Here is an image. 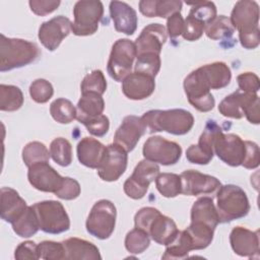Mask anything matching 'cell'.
Segmentation results:
<instances>
[{
    "label": "cell",
    "instance_id": "28",
    "mask_svg": "<svg viewBox=\"0 0 260 260\" xmlns=\"http://www.w3.org/2000/svg\"><path fill=\"white\" fill-rule=\"evenodd\" d=\"M191 221L202 222L215 230L219 218L212 198L200 197L194 202L191 208Z\"/></svg>",
    "mask_w": 260,
    "mask_h": 260
},
{
    "label": "cell",
    "instance_id": "42",
    "mask_svg": "<svg viewBox=\"0 0 260 260\" xmlns=\"http://www.w3.org/2000/svg\"><path fill=\"white\" fill-rule=\"evenodd\" d=\"M107 89V80L102 70H93L86 74L81 81L80 90L82 92H96L104 94Z\"/></svg>",
    "mask_w": 260,
    "mask_h": 260
},
{
    "label": "cell",
    "instance_id": "49",
    "mask_svg": "<svg viewBox=\"0 0 260 260\" xmlns=\"http://www.w3.org/2000/svg\"><path fill=\"white\" fill-rule=\"evenodd\" d=\"M205 24L200 20L188 15L186 19H184V30L182 37L184 40L189 42L197 41L201 38L204 31Z\"/></svg>",
    "mask_w": 260,
    "mask_h": 260
},
{
    "label": "cell",
    "instance_id": "5",
    "mask_svg": "<svg viewBox=\"0 0 260 260\" xmlns=\"http://www.w3.org/2000/svg\"><path fill=\"white\" fill-rule=\"evenodd\" d=\"M116 217L117 210L114 203L107 199H101L91 207L85 222L86 231L96 239H109L115 230Z\"/></svg>",
    "mask_w": 260,
    "mask_h": 260
},
{
    "label": "cell",
    "instance_id": "17",
    "mask_svg": "<svg viewBox=\"0 0 260 260\" xmlns=\"http://www.w3.org/2000/svg\"><path fill=\"white\" fill-rule=\"evenodd\" d=\"M71 21L69 18L58 15L41 24L38 37L42 45L49 51H55L61 42L70 34Z\"/></svg>",
    "mask_w": 260,
    "mask_h": 260
},
{
    "label": "cell",
    "instance_id": "22",
    "mask_svg": "<svg viewBox=\"0 0 260 260\" xmlns=\"http://www.w3.org/2000/svg\"><path fill=\"white\" fill-rule=\"evenodd\" d=\"M110 15L118 32L131 36L136 31L138 17L136 11L127 3L121 1L110 2Z\"/></svg>",
    "mask_w": 260,
    "mask_h": 260
},
{
    "label": "cell",
    "instance_id": "41",
    "mask_svg": "<svg viewBox=\"0 0 260 260\" xmlns=\"http://www.w3.org/2000/svg\"><path fill=\"white\" fill-rule=\"evenodd\" d=\"M125 248L131 254L143 253L150 244L149 235L138 228H134L125 237Z\"/></svg>",
    "mask_w": 260,
    "mask_h": 260
},
{
    "label": "cell",
    "instance_id": "12",
    "mask_svg": "<svg viewBox=\"0 0 260 260\" xmlns=\"http://www.w3.org/2000/svg\"><path fill=\"white\" fill-rule=\"evenodd\" d=\"M213 151L220 160L231 167L242 166L246 155V143L237 134L226 133L222 130L216 135Z\"/></svg>",
    "mask_w": 260,
    "mask_h": 260
},
{
    "label": "cell",
    "instance_id": "52",
    "mask_svg": "<svg viewBox=\"0 0 260 260\" xmlns=\"http://www.w3.org/2000/svg\"><path fill=\"white\" fill-rule=\"evenodd\" d=\"M238 85L241 91L257 93L260 88L259 77L253 72H244L237 76Z\"/></svg>",
    "mask_w": 260,
    "mask_h": 260
},
{
    "label": "cell",
    "instance_id": "35",
    "mask_svg": "<svg viewBox=\"0 0 260 260\" xmlns=\"http://www.w3.org/2000/svg\"><path fill=\"white\" fill-rule=\"evenodd\" d=\"M243 105H244V92L239 89L226 95L219 103L218 111L223 117L241 119L244 117Z\"/></svg>",
    "mask_w": 260,
    "mask_h": 260
},
{
    "label": "cell",
    "instance_id": "32",
    "mask_svg": "<svg viewBox=\"0 0 260 260\" xmlns=\"http://www.w3.org/2000/svg\"><path fill=\"white\" fill-rule=\"evenodd\" d=\"M166 251L161 256L162 259H185L188 257L193 246L186 230L179 231L176 238L166 246Z\"/></svg>",
    "mask_w": 260,
    "mask_h": 260
},
{
    "label": "cell",
    "instance_id": "46",
    "mask_svg": "<svg viewBox=\"0 0 260 260\" xmlns=\"http://www.w3.org/2000/svg\"><path fill=\"white\" fill-rule=\"evenodd\" d=\"M54 94V88L51 82L44 78L36 79L29 86V95L38 104H45Z\"/></svg>",
    "mask_w": 260,
    "mask_h": 260
},
{
    "label": "cell",
    "instance_id": "14",
    "mask_svg": "<svg viewBox=\"0 0 260 260\" xmlns=\"http://www.w3.org/2000/svg\"><path fill=\"white\" fill-rule=\"evenodd\" d=\"M221 131V128L212 120H209L203 132L201 133L198 143L190 145L186 150V158L191 164L207 165L211 161L214 151L213 143L216 135Z\"/></svg>",
    "mask_w": 260,
    "mask_h": 260
},
{
    "label": "cell",
    "instance_id": "10",
    "mask_svg": "<svg viewBox=\"0 0 260 260\" xmlns=\"http://www.w3.org/2000/svg\"><path fill=\"white\" fill-rule=\"evenodd\" d=\"M159 174L157 164L147 159L140 160L135 167L132 175L125 181L123 189L125 194L135 200L145 196L151 182L155 181Z\"/></svg>",
    "mask_w": 260,
    "mask_h": 260
},
{
    "label": "cell",
    "instance_id": "16",
    "mask_svg": "<svg viewBox=\"0 0 260 260\" xmlns=\"http://www.w3.org/2000/svg\"><path fill=\"white\" fill-rule=\"evenodd\" d=\"M180 177L182 184L181 193L187 196L212 194L221 186V183L217 178L202 174L195 170L184 171Z\"/></svg>",
    "mask_w": 260,
    "mask_h": 260
},
{
    "label": "cell",
    "instance_id": "18",
    "mask_svg": "<svg viewBox=\"0 0 260 260\" xmlns=\"http://www.w3.org/2000/svg\"><path fill=\"white\" fill-rule=\"evenodd\" d=\"M168 32L160 23H150L146 25L139 37L134 42L136 47V56L142 54L160 55L162 46L167 42Z\"/></svg>",
    "mask_w": 260,
    "mask_h": 260
},
{
    "label": "cell",
    "instance_id": "20",
    "mask_svg": "<svg viewBox=\"0 0 260 260\" xmlns=\"http://www.w3.org/2000/svg\"><path fill=\"white\" fill-rule=\"evenodd\" d=\"M230 243L233 251L248 258L259 256V231H250L244 226H235L230 234Z\"/></svg>",
    "mask_w": 260,
    "mask_h": 260
},
{
    "label": "cell",
    "instance_id": "54",
    "mask_svg": "<svg viewBox=\"0 0 260 260\" xmlns=\"http://www.w3.org/2000/svg\"><path fill=\"white\" fill-rule=\"evenodd\" d=\"M246 155L245 159L242 162V166L246 169L253 170L258 168L259 162H260V151H259V146L253 142L246 140Z\"/></svg>",
    "mask_w": 260,
    "mask_h": 260
},
{
    "label": "cell",
    "instance_id": "33",
    "mask_svg": "<svg viewBox=\"0 0 260 260\" xmlns=\"http://www.w3.org/2000/svg\"><path fill=\"white\" fill-rule=\"evenodd\" d=\"M186 232L190 237L193 250L205 249L213 240L214 230L202 222L191 221L190 225L186 229Z\"/></svg>",
    "mask_w": 260,
    "mask_h": 260
},
{
    "label": "cell",
    "instance_id": "21",
    "mask_svg": "<svg viewBox=\"0 0 260 260\" xmlns=\"http://www.w3.org/2000/svg\"><path fill=\"white\" fill-rule=\"evenodd\" d=\"M155 89L154 77L134 71L122 81V91L126 98L133 101H141L149 98Z\"/></svg>",
    "mask_w": 260,
    "mask_h": 260
},
{
    "label": "cell",
    "instance_id": "34",
    "mask_svg": "<svg viewBox=\"0 0 260 260\" xmlns=\"http://www.w3.org/2000/svg\"><path fill=\"white\" fill-rule=\"evenodd\" d=\"M23 105V93L15 85H0V110L4 112H14Z\"/></svg>",
    "mask_w": 260,
    "mask_h": 260
},
{
    "label": "cell",
    "instance_id": "39",
    "mask_svg": "<svg viewBox=\"0 0 260 260\" xmlns=\"http://www.w3.org/2000/svg\"><path fill=\"white\" fill-rule=\"evenodd\" d=\"M50 154L53 160L61 167H68L72 162L71 143L63 137H57L50 144Z\"/></svg>",
    "mask_w": 260,
    "mask_h": 260
},
{
    "label": "cell",
    "instance_id": "43",
    "mask_svg": "<svg viewBox=\"0 0 260 260\" xmlns=\"http://www.w3.org/2000/svg\"><path fill=\"white\" fill-rule=\"evenodd\" d=\"M187 4L192 5L188 15L200 20L205 25L216 17V6L211 1H198Z\"/></svg>",
    "mask_w": 260,
    "mask_h": 260
},
{
    "label": "cell",
    "instance_id": "25",
    "mask_svg": "<svg viewBox=\"0 0 260 260\" xmlns=\"http://www.w3.org/2000/svg\"><path fill=\"white\" fill-rule=\"evenodd\" d=\"M147 233L156 244L167 246L176 238L179 230L171 217L159 212L152 220Z\"/></svg>",
    "mask_w": 260,
    "mask_h": 260
},
{
    "label": "cell",
    "instance_id": "56",
    "mask_svg": "<svg viewBox=\"0 0 260 260\" xmlns=\"http://www.w3.org/2000/svg\"><path fill=\"white\" fill-rule=\"evenodd\" d=\"M167 32L171 39H176L181 36L184 30V18L181 12L174 13L167 18Z\"/></svg>",
    "mask_w": 260,
    "mask_h": 260
},
{
    "label": "cell",
    "instance_id": "53",
    "mask_svg": "<svg viewBox=\"0 0 260 260\" xmlns=\"http://www.w3.org/2000/svg\"><path fill=\"white\" fill-rule=\"evenodd\" d=\"M60 3L61 2L59 0H30L28 5L35 14L45 16L55 11L59 7Z\"/></svg>",
    "mask_w": 260,
    "mask_h": 260
},
{
    "label": "cell",
    "instance_id": "51",
    "mask_svg": "<svg viewBox=\"0 0 260 260\" xmlns=\"http://www.w3.org/2000/svg\"><path fill=\"white\" fill-rule=\"evenodd\" d=\"M159 212L160 211L154 207H143L139 209L134 216L135 228L141 229L147 233L149 225Z\"/></svg>",
    "mask_w": 260,
    "mask_h": 260
},
{
    "label": "cell",
    "instance_id": "44",
    "mask_svg": "<svg viewBox=\"0 0 260 260\" xmlns=\"http://www.w3.org/2000/svg\"><path fill=\"white\" fill-rule=\"evenodd\" d=\"M39 259L60 260L66 259V252L63 243L54 241H43L38 244Z\"/></svg>",
    "mask_w": 260,
    "mask_h": 260
},
{
    "label": "cell",
    "instance_id": "11",
    "mask_svg": "<svg viewBox=\"0 0 260 260\" xmlns=\"http://www.w3.org/2000/svg\"><path fill=\"white\" fill-rule=\"evenodd\" d=\"M142 153L147 160L162 166H172L181 158L182 147L177 142L161 136H151L144 142Z\"/></svg>",
    "mask_w": 260,
    "mask_h": 260
},
{
    "label": "cell",
    "instance_id": "6",
    "mask_svg": "<svg viewBox=\"0 0 260 260\" xmlns=\"http://www.w3.org/2000/svg\"><path fill=\"white\" fill-rule=\"evenodd\" d=\"M183 85L188 102L197 111L206 113L214 108L215 100L210 92V84L202 66L192 71L184 79Z\"/></svg>",
    "mask_w": 260,
    "mask_h": 260
},
{
    "label": "cell",
    "instance_id": "40",
    "mask_svg": "<svg viewBox=\"0 0 260 260\" xmlns=\"http://www.w3.org/2000/svg\"><path fill=\"white\" fill-rule=\"evenodd\" d=\"M50 156V151L40 141L28 142L22 149V160L27 168L38 162L49 161Z\"/></svg>",
    "mask_w": 260,
    "mask_h": 260
},
{
    "label": "cell",
    "instance_id": "27",
    "mask_svg": "<svg viewBox=\"0 0 260 260\" xmlns=\"http://www.w3.org/2000/svg\"><path fill=\"white\" fill-rule=\"evenodd\" d=\"M183 2L179 0H142L139 2V10L146 17L169 18L177 12H181Z\"/></svg>",
    "mask_w": 260,
    "mask_h": 260
},
{
    "label": "cell",
    "instance_id": "4",
    "mask_svg": "<svg viewBox=\"0 0 260 260\" xmlns=\"http://www.w3.org/2000/svg\"><path fill=\"white\" fill-rule=\"evenodd\" d=\"M215 207L219 222L225 223L245 217L249 213L250 203L246 192L241 187L228 184L218 188Z\"/></svg>",
    "mask_w": 260,
    "mask_h": 260
},
{
    "label": "cell",
    "instance_id": "9",
    "mask_svg": "<svg viewBox=\"0 0 260 260\" xmlns=\"http://www.w3.org/2000/svg\"><path fill=\"white\" fill-rule=\"evenodd\" d=\"M135 58L136 47L134 42L128 39L117 40L112 46L107 65L109 75L116 81H123L131 73Z\"/></svg>",
    "mask_w": 260,
    "mask_h": 260
},
{
    "label": "cell",
    "instance_id": "36",
    "mask_svg": "<svg viewBox=\"0 0 260 260\" xmlns=\"http://www.w3.org/2000/svg\"><path fill=\"white\" fill-rule=\"evenodd\" d=\"M204 31L209 39L218 41L232 38L235 32V28L228 16L219 15L205 25Z\"/></svg>",
    "mask_w": 260,
    "mask_h": 260
},
{
    "label": "cell",
    "instance_id": "13",
    "mask_svg": "<svg viewBox=\"0 0 260 260\" xmlns=\"http://www.w3.org/2000/svg\"><path fill=\"white\" fill-rule=\"evenodd\" d=\"M128 162L127 151L113 143L106 146L102 162L98 170L99 177L106 182L117 181L126 171Z\"/></svg>",
    "mask_w": 260,
    "mask_h": 260
},
{
    "label": "cell",
    "instance_id": "3",
    "mask_svg": "<svg viewBox=\"0 0 260 260\" xmlns=\"http://www.w3.org/2000/svg\"><path fill=\"white\" fill-rule=\"evenodd\" d=\"M40 56L39 47L29 41L1 35L0 71H10L35 62Z\"/></svg>",
    "mask_w": 260,
    "mask_h": 260
},
{
    "label": "cell",
    "instance_id": "48",
    "mask_svg": "<svg viewBox=\"0 0 260 260\" xmlns=\"http://www.w3.org/2000/svg\"><path fill=\"white\" fill-rule=\"evenodd\" d=\"M244 92V91H243ZM259 96L257 93L244 92V105L243 113L247 120L255 125L260 123V111H259Z\"/></svg>",
    "mask_w": 260,
    "mask_h": 260
},
{
    "label": "cell",
    "instance_id": "2",
    "mask_svg": "<svg viewBox=\"0 0 260 260\" xmlns=\"http://www.w3.org/2000/svg\"><path fill=\"white\" fill-rule=\"evenodd\" d=\"M141 120L148 133L166 131L173 135H185L194 125L193 115L184 109L150 110Z\"/></svg>",
    "mask_w": 260,
    "mask_h": 260
},
{
    "label": "cell",
    "instance_id": "19",
    "mask_svg": "<svg viewBox=\"0 0 260 260\" xmlns=\"http://www.w3.org/2000/svg\"><path fill=\"white\" fill-rule=\"evenodd\" d=\"M146 132L141 117L126 116L114 135V143L123 147L127 152L132 151L141 136Z\"/></svg>",
    "mask_w": 260,
    "mask_h": 260
},
{
    "label": "cell",
    "instance_id": "15",
    "mask_svg": "<svg viewBox=\"0 0 260 260\" xmlns=\"http://www.w3.org/2000/svg\"><path fill=\"white\" fill-rule=\"evenodd\" d=\"M27 179L29 184L39 191L56 193L62 186L64 177H61L49 161L38 162L28 168Z\"/></svg>",
    "mask_w": 260,
    "mask_h": 260
},
{
    "label": "cell",
    "instance_id": "24",
    "mask_svg": "<svg viewBox=\"0 0 260 260\" xmlns=\"http://www.w3.org/2000/svg\"><path fill=\"white\" fill-rule=\"evenodd\" d=\"M105 150L106 146L92 137L82 138L76 147L79 162L90 169H98L100 167Z\"/></svg>",
    "mask_w": 260,
    "mask_h": 260
},
{
    "label": "cell",
    "instance_id": "37",
    "mask_svg": "<svg viewBox=\"0 0 260 260\" xmlns=\"http://www.w3.org/2000/svg\"><path fill=\"white\" fill-rule=\"evenodd\" d=\"M155 186L157 191L167 198H174L182 192L181 177L174 173L158 174L155 179Z\"/></svg>",
    "mask_w": 260,
    "mask_h": 260
},
{
    "label": "cell",
    "instance_id": "29",
    "mask_svg": "<svg viewBox=\"0 0 260 260\" xmlns=\"http://www.w3.org/2000/svg\"><path fill=\"white\" fill-rule=\"evenodd\" d=\"M105 110V101L96 92H82L76 106V120L102 115Z\"/></svg>",
    "mask_w": 260,
    "mask_h": 260
},
{
    "label": "cell",
    "instance_id": "23",
    "mask_svg": "<svg viewBox=\"0 0 260 260\" xmlns=\"http://www.w3.org/2000/svg\"><path fill=\"white\" fill-rule=\"evenodd\" d=\"M0 215L6 222H14L27 208L26 202L18 192L10 187H2L0 191Z\"/></svg>",
    "mask_w": 260,
    "mask_h": 260
},
{
    "label": "cell",
    "instance_id": "30",
    "mask_svg": "<svg viewBox=\"0 0 260 260\" xmlns=\"http://www.w3.org/2000/svg\"><path fill=\"white\" fill-rule=\"evenodd\" d=\"M202 69L208 79L211 89H220L228 86L232 79L230 67L224 62H213L205 64Z\"/></svg>",
    "mask_w": 260,
    "mask_h": 260
},
{
    "label": "cell",
    "instance_id": "45",
    "mask_svg": "<svg viewBox=\"0 0 260 260\" xmlns=\"http://www.w3.org/2000/svg\"><path fill=\"white\" fill-rule=\"evenodd\" d=\"M135 70L155 77L160 69V57L157 54H142L136 56Z\"/></svg>",
    "mask_w": 260,
    "mask_h": 260
},
{
    "label": "cell",
    "instance_id": "8",
    "mask_svg": "<svg viewBox=\"0 0 260 260\" xmlns=\"http://www.w3.org/2000/svg\"><path fill=\"white\" fill-rule=\"evenodd\" d=\"M32 207L36 210L41 231L58 235L69 230L70 219L61 202L46 200L35 203Z\"/></svg>",
    "mask_w": 260,
    "mask_h": 260
},
{
    "label": "cell",
    "instance_id": "55",
    "mask_svg": "<svg viewBox=\"0 0 260 260\" xmlns=\"http://www.w3.org/2000/svg\"><path fill=\"white\" fill-rule=\"evenodd\" d=\"M14 258L17 260L39 259L38 245H36V243L32 241H25L20 243L14 251Z\"/></svg>",
    "mask_w": 260,
    "mask_h": 260
},
{
    "label": "cell",
    "instance_id": "50",
    "mask_svg": "<svg viewBox=\"0 0 260 260\" xmlns=\"http://www.w3.org/2000/svg\"><path fill=\"white\" fill-rule=\"evenodd\" d=\"M80 185L75 179L65 177L61 188L55 193V195L60 199L73 200L80 195Z\"/></svg>",
    "mask_w": 260,
    "mask_h": 260
},
{
    "label": "cell",
    "instance_id": "26",
    "mask_svg": "<svg viewBox=\"0 0 260 260\" xmlns=\"http://www.w3.org/2000/svg\"><path fill=\"white\" fill-rule=\"evenodd\" d=\"M66 252V259L75 260H98L102 259L99 248L83 239L69 238L62 242Z\"/></svg>",
    "mask_w": 260,
    "mask_h": 260
},
{
    "label": "cell",
    "instance_id": "47",
    "mask_svg": "<svg viewBox=\"0 0 260 260\" xmlns=\"http://www.w3.org/2000/svg\"><path fill=\"white\" fill-rule=\"evenodd\" d=\"M79 123L83 124L87 131L96 137H102L106 135L110 128V121L106 115H99L94 117H88L78 120Z\"/></svg>",
    "mask_w": 260,
    "mask_h": 260
},
{
    "label": "cell",
    "instance_id": "7",
    "mask_svg": "<svg viewBox=\"0 0 260 260\" xmlns=\"http://www.w3.org/2000/svg\"><path fill=\"white\" fill-rule=\"evenodd\" d=\"M104 6L98 0L77 1L73 7L74 20L71 22V30L75 36L86 37L93 35L103 18Z\"/></svg>",
    "mask_w": 260,
    "mask_h": 260
},
{
    "label": "cell",
    "instance_id": "38",
    "mask_svg": "<svg viewBox=\"0 0 260 260\" xmlns=\"http://www.w3.org/2000/svg\"><path fill=\"white\" fill-rule=\"evenodd\" d=\"M50 114L56 122L60 124H69L76 119V108L69 100L59 98L51 104Z\"/></svg>",
    "mask_w": 260,
    "mask_h": 260
},
{
    "label": "cell",
    "instance_id": "1",
    "mask_svg": "<svg viewBox=\"0 0 260 260\" xmlns=\"http://www.w3.org/2000/svg\"><path fill=\"white\" fill-rule=\"evenodd\" d=\"M231 22L239 31V40L245 49L253 50L259 46V5L255 1H238L231 13Z\"/></svg>",
    "mask_w": 260,
    "mask_h": 260
},
{
    "label": "cell",
    "instance_id": "31",
    "mask_svg": "<svg viewBox=\"0 0 260 260\" xmlns=\"http://www.w3.org/2000/svg\"><path fill=\"white\" fill-rule=\"evenodd\" d=\"M14 233L21 238H29L40 230L39 219L32 205L27 206L24 212L11 223Z\"/></svg>",
    "mask_w": 260,
    "mask_h": 260
}]
</instances>
